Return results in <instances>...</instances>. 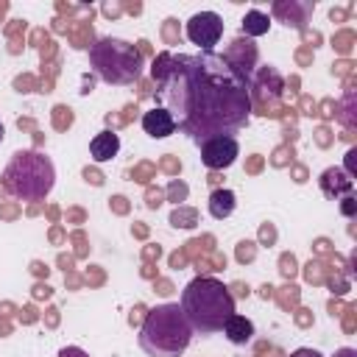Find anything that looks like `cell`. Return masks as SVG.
Segmentation results:
<instances>
[{
	"label": "cell",
	"instance_id": "cell-3",
	"mask_svg": "<svg viewBox=\"0 0 357 357\" xmlns=\"http://www.w3.org/2000/svg\"><path fill=\"white\" fill-rule=\"evenodd\" d=\"M192 340V329L178 304H156L139 326V349L148 357H181Z\"/></svg>",
	"mask_w": 357,
	"mask_h": 357
},
{
	"label": "cell",
	"instance_id": "cell-12",
	"mask_svg": "<svg viewBox=\"0 0 357 357\" xmlns=\"http://www.w3.org/2000/svg\"><path fill=\"white\" fill-rule=\"evenodd\" d=\"M142 131H145L148 137H153V139H165V137L176 134V123H173L170 112L153 106L151 112L142 114Z\"/></svg>",
	"mask_w": 357,
	"mask_h": 357
},
{
	"label": "cell",
	"instance_id": "cell-6",
	"mask_svg": "<svg viewBox=\"0 0 357 357\" xmlns=\"http://www.w3.org/2000/svg\"><path fill=\"white\" fill-rule=\"evenodd\" d=\"M223 28H226V25H223V17H220V14H215V11H198V14H192V17L187 20L184 33H187V39H190L192 45H198L201 50H212V45L220 42Z\"/></svg>",
	"mask_w": 357,
	"mask_h": 357
},
{
	"label": "cell",
	"instance_id": "cell-20",
	"mask_svg": "<svg viewBox=\"0 0 357 357\" xmlns=\"http://www.w3.org/2000/svg\"><path fill=\"white\" fill-rule=\"evenodd\" d=\"M290 357H324L318 349H310V346H301V349H296Z\"/></svg>",
	"mask_w": 357,
	"mask_h": 357
},
{
	"label": "cell",
	"instance_id": "cell-11",
	"mask_svg": "<svg viewBox=\"0 0 357 357\" xmlns=\"http://www.w3.org/2000/svg\"><path fill=\"white\" fill-rule=\"evenodd\" d=\"M318 187H321V192H324L329 201H340V198L351 195L354 178H351L343 167H326V170L318 176Z\"/></svg>",
	"mask_w": 357,
	"mask_h": 357
},
{
	"label": "cell",
	"instance_id": "cell-7",
	"mask_svg": "<svg viewBox=\"0 0 357 357\" xmlns=\"http://www.w3.org/2000/svg\"><path fill=\"white\" fill-rule=\"evenodd\" d=\"M198 151H201L204 167H209V170H226L240 156L237 137H209V139H204L198 145Z\"/></svg>",
	"mask_w": 357,
	"mask_h": 357
},
{
	"label": "cell",
	"instance_id": "cell-13",
	"mask_svg": "<svg viewBox=\"0 0 357 357\" xmlns=\"http://www.w3.org/2000/svg\"><path fill=\"white\" fill-rule=\"evenodd\" d=\"M117 153H120V137H117L114 131L103 128V131H98V134L89 139V156H92V162L103 165V162L114 159Z\"/></svg>",
	"mask_w": 357,
	"mask_h": 357
},
{
	"label": "cell",
	"instance_id": "cell-1",
	"mask_svg": "<svg viewBox=\"0 0 357 357\" xmlns=\"http://www.w3.org/2000/svg\"><path fill=\"white\" fill-rule=\"evenodd\" d=\"M153 100L170 112L176 131L201 145L209 137H234L251 123L248 81L223 53H156L151 64Z\"/></svg>",
	"mask_w": 357,
	"mask_h": 357
},
{
	"label": "cell",
	"instance_id": "cell-19",
	"mask_svg": "<svg viewBox=\"0 0 357 357\" xmlns=\"http://www.w3.org/2000/svg\"><path fill=\"white\" fill-rule=\"evenodd\" d=\"M59 357H89L81 346H64L61 351H59Z\"/></svg>",
	"mask_w": 357,
	"mask_h": 357
},
{
	"label": "cell",
	"instance_id": "cell-9",
	"mask_svg": "<svg viewBox=\"0 0 357 357\" xmlns=\"http://www.w3.org/2000/svg\"><path fill=\"white\" fill-rule=\"evenodd\" d=\"M223 59L248 81L251 75H254V70H257V61H259V50H257V45L248 39V36H237L229 47H226V53H223Z\"/></svg>",
	"mask_w": 357,
	"mask_h": 357
},
{
	"label": "cell",
	"instance_id": "cell-4",
	"mask_svg": "<svg viewBox=\"0 0 357 357\" xmlns=\"http://www.w3.org/2000/svg\"><path fill=\"white\" fill-rule=\"evenodd\" d=\"M142 50L120 36H100L89 45L92 73L112 86H128L142 75Z\"/></svg>",
	"mask_w": 357,
	"mask_h": 357
},
{
	"label": "cell",
	"instance_id": "cell-10",
	"mask_svg": "<svg viewBox=\"0 0 357 357\" xmlns=\"http://www.w3.org/2000/svg\"><path fill=\"white\" fill-rule=\"evenodd\" d=\"M312 8H315V6L307 3V0H279V3L271 6L273 17H276L282 25L296 28V31H304V28H307V20H310Z\"/></svg>",
	"mask_w": 357,
	"mask_h": 357
},
{
	"label": "cell",
	"instance_id": "cell-17",
	"mask_svg": "<svg viewBox=\"0 0 357 357\" xmlns=\"http://www.w3.org/2000/svg\"><path fill=\"white\" fill-rule=\"evenodd\" d=\"M170 223H173L176 229H195V226H198V209L178 204V206L170 212Z\"/></svg>",
	"mask_w": 357,
	"mask_h": 357
},
{
	"label": "cell",
	"instance_id": "cell-2",
	"mask_svg": "<svg viewBox=\"0 0 357 357\" xmlns=\"http://www.w3.org/2000/svg\"><path fill=\"white\" fill-rule=\"evenodd\" d=\"M181 312L192 335H215L237 312L231 290L215 276H195L181 293Z\"/></svg>",
	"mask_w": 357,
	"mask_h": 357
},
{
	"label": "cell",
	"instance_id": "cell-5",
	"mask_svg": "<svg viewBox=\"0 0 357 357\" xmlns=\"http://www.w3.org/2000/svg\"><path fill=\"white\" fill-rule=\"evenodd\" d=\"M56 184V167L50 156L39 151L11 153L3 170V187L20 201H45Z\"/></svg>",
	"mask_w": 357,
	"mask_h": 357
},
{
	"label": "cell",
	"instance_id": "cell-18",
	"mask_svg": "<svg viewBox=\"0 0 357 357\" xmlns=\"http://www.w3.org/2000/svg\"><path fill=\"white\" fill-rule=\"evenodd\" d=\"M343 204H340V212L346 215V218H351L354 215V209H357V201H354V195H346V198H340Z\"/></svg>",
	"mask_w": 357,
	"mask_h": 357
},
{
	"label": "cell",
	"instance_id": "cell-14",
	"mask_svg": "<svg viewBox=\"0 0 357 357\" xmlns=\"http://www.w3.org/2000/svg\"><path fill=\"white\" fill-rule=\"evenodd\" d=\"M220 332L226 335L229 343H234V346H245V343L254 340V321L245 318V315H240V312H234V315L223 324Z\"/></svg>",
	"mask_w": 357,
	"mask_h": 357
},
{
	"label": "cell",
	"instance_id": "cell-16",
	"mask_svg": "<svg viewBox=\"0 0 357 357\" xmlns=\"http://www.w3.org/2000/svg\"><path fill=\"white\" fill-rule=\"evenodd\" d=\"M268 28H271V17L265 11H259V8L245 11V17H243V36L254 39V36L268 33Z\"/></svg>",
	"mask_w": 357,
	"mask_h": 357
},
{
	"label": "cell",
	"instance_id": "cell-22",
	"mask_svg": "<svg viewBox=\"0 0 357 357\" xmlns=\"http://www.w3.org/2000/svg\"><path fill=\"white\" fill-rule=\"evenodd\" d=\"M3 137H6V128H3V123H0V142H3Z\"/></svg>",
	"mask_w": 357,
	"mask_h": 357
},
{
	"label": "cell",
	"instance_id": "cell-8",
	"mask_svg": "<svg viewBox=\"0 0 357 357\" xmlns=\"http://www.w3.org/2000/svg\"><path fill=\"white\" fill-rule=\"evenodd\" d=\"M248 92H251V103H254V98L259 103H276L284 92V78L273 64H265V67L254 70V75L248 78Z\"/></svg>",
	"mask_w": 357,
	"mask_h": 357
},
{
	"label": "cell",
	"instance_id": "cell-21",
	"mask_svg": "<svg viewBox=\"0 0 357 357\" xmlns=\"http://www.w3.org/2000/svg\"><path fill=\"white\" fill-rule=\"evenodd\" d=\"M332 357H357V349H351V346H343V349H337Z\"/></svg>",
	"mask_w": 357,
	"mask_h": 357
},
{
	"label": "cell",
	"instance_id": "cell-15",
	"mask_svg": "<svg viewBox=\"0 0 357 357\" xmlns=\"http://www.w3.org/2000/svg\"><path fill=\"white\" fill-rule=\"evenodd\" d=\"M206 206H209V215L215 220H226L234 212V206H237V195L231 190H212Z\"/></svg>",
	"mask_w": 357,
	"mask_h": 357
}]
</instances>
